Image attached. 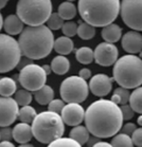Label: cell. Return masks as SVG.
Here are the masks:
<instances>
[{"instance_id":"obj_41","label":"cell","mask_w":142,"mask_h":147,"mask_svg":"<svg viewBox=\"0 0 142 147\" xmlns=\"http://www.w3.org/2000/svg\"><path fill=\"white\" fill-rule=\"evenodd\" d=\"M99 141H100V138L95 137V136H93V138H89V140H88V142H87L88 146H95Z\"/></svg>"},{"instance_id":"obj_28","label":"cell","mask_w":142,"mask_h":147,"mask_svg":"<svg viewBox=\"0 0 142 147\" xmlns=\"http://www.w3.org/2000/svg\"><path fill=\"white\" fill-rule=\"evenodd\" d=\"M37 113H36L35 109L29 105L21 106L19 112H18V119L20 120V122H24V123H32Z\"/></svg>"},{"instance_id":"obj_1","label":"cell","mask_w":142,"mask_h":147,"mask_svg":"<svg viewBox=\"0 0 142 147\" xmlns=\"http://www.w3.org/2000/svg\"><path fill=\"white\" fill-rule=\"evenodd\" d=\"M121 107L112 100H98L85 112V125L90 134L100 139L114 137L123 125Z\"/></svg>"},{"instance_id":"obj_24","label":"cell","mask_w":142,"mask_h":147,"mask_svg":"<svg viewBox=\"0 0 142 147\" xmlns=\"http://www.w3.org/2000/svg\"><path fill=\"white\" fill-rule=\"evenodd\" d=\"M16 83L11 77L0 78V95L1 96H11L16 92Z\"/></svg>"},{"instance_id":"obj_26","label":"cell","mask_w":142,"mask_h":147,"mask_svg":"<svg viewBox=\"0 0 142 147\" xmlns=\"http://www.w3.org/2000/svg\"><path fill=\"white\" fill-rule=\"evenodd\" d=\"M129 105L135 110V112L139 114H142V87L135 88V90L131 93L129 97Z\"/></svg>"},{"instance_id":"obj_46","label":"cell","mask_w":142,"mask_h":147,"mask_svg":"<svg viewBox=\"0 0 142 147\" xmlns=\"http://www.w3.org/2000/svg\"><path fill=\"white\" fill-rule=\"evenodd\" d=\"M7 2H9V0H0V10H2L3 7H5Z\"/></svg>"},{"instance_id":"obj_8","label":"cell","mask_w":142,"mask_h":147,"mask_svg":"<svg viewBox=\"0 0 142 147\" xmlns=\"http://www.w3.org/2000/svg\"><path fill=\"white\" fill-rule=\"evenodd\" d=\"M89 86L86 80L78 76H70L63 80L60 87L62 100L66 103L81 104L86 100L89 93Z\"/></svg>"},{"instance_id":"obj_34","label":"cell","mask_w":142,"mask_h":147,"mask_svg":"<svg viewBox=\"0 0 142 147\" xmlns=\"http://www.w3.org/2000/svg\"><path fill=\"white\" fill-rule=\"evenodd\" d=\"M65 107V100H53L48 104V109L50 111H54L56 113L61 114L63 108Z\"/></svg>"},{"instance_id":"obj_4","label":"cell","mask_w":142,"mask_h":147,"mask_svg":"<svg viewBox=\"0 0 142 147\" xmlns=\"http://www.w3.org/2000/svg\"><path fill=\"white\" fill-rule=\"evenodd\" d=\"M34 138L43 144H49L65 132V122L62 115L54 111H44L38 113L32 122Z\"/></svg>"},{"instance_id":"obj_18","label":"cell","mask_w":142,"mask_h":147,"mask_svg":"<svg viewBox=\"0 0 142 147\" xmlns=\"http://www.w3.org/2000/svg\"><path fill=\"white\" fill-rule=\"evenodd\" d=\"M102 38L107 41L116 44L117 41L122 38V29L116 24H109L107 26L103 27V30L101 32Z\"/></svg>"},{"instance_id":"obj_22","label":"cell","mask_w":142,"mask_h":147,"mask_svg":"<svg viewBox=\"0 0 142 147\" xmlns=\"http://www.w3.org/2000/svg\"><path fill=\"white\" fill-rule=\"evenodd\" d=\"M89 134H90V131L88 130V128L86 126H81V125H76V126H73V128L71 129L70 134V138L72 139H74L76 142L82 145H84V144H87L88 140H89Z\"/></svg>"},{"instance_id":"obj_12","label":"cell","mask_w":142,"mask_h":147,"mask_svg":"<svg viewBox=\"0 0 142 147\" xmlns=\"http://www.w3.org/2000/svg\"><path fill=\"white\" fill-rule=\"evenodd\" d=\"M18 104L15 98L0 96V127L10 126L18 117Z\"/></svg>"},{"instance_id":"obj_47","label":"cell","mask_w":142,"mask_h":147,"mask_svg":"<svg viewBox=\"0 0 142 147\" xmlns=\"http://www.w3.org/2000/svg\"><path fill=\"white\" fill-rule=\"evenodd\" d=\"M2 27H3V19H2V15L0 13V31H1Z\"/></svg>"},{"instance_id":"obj_25","label":"cell","mask_w":142,"mask_h":147,"mask_svg":"<svg viewBox=\"0 0 142 147\" xmlns=\"http://www.w3.org/2000/svg\"><path fill=\"white\" fill-rule=\"evenodd\" d=\"M76 12V7L72 3V1H65L60 4L57 13L64 18V20H71L75 17Z\"/></svg>"},{"instance_id":"obj_27","label":"cell","mask_w":142,"mask_h":147,"mask_svg":"<svg viewBox=\"0 0 142 147\" xmlns=\"http://www.w3.org/2000/svg\"><path fill=\"white\" fill-rule=\"evenodd\" d=\"M78 35L80 38L85 40L91 39L93 38L95 35V27H93L92 24H88L86 21L82 22L80 21L78 22Z\"/></svg>"},{"instance_id":"obj_16","label":"cell","mask_w":142,"mask_h":147,"mask_svg":"<svg viewBox=\"0 0 142 147\" xmlns=\"http://www.w3.org/2000/svg\"><path fill=\"white\" fill-rule=\"evenodd\" d=\"M33 137L32 126H30L29 123L20 122L19 124L15 125V127L13 128V139L19 145L29 143Z\"/></svg>"},{"instance_id":"obj_3","label":"cell","mask_w":142,"mask_h":147,"mask_svg":"<svg viewBox=\"0 0 142 147\" xmlns=\"http://www.w3.org/2000/svg\"><path fill=\"white\" fill-rule=\"evenodd\" d=\"M78 9L84 21L103 28L117 19L121 2L120 0H78Z\"/></svg>"},{"instance_id":"obj_19","label":"cell","mask_w":142,"mask_h":147,"mask_svg":"<svg viewBox=\"0 0 142 147\" xmlns=\"http://www.w3.org/2000/svg\"><path fill=\"white\" fill-rule=\"evenodd\" d=\"M51 69L52 72H54L57 75H64L69 71L70 69V61L67 57H65V55H58L55 56L52 61H51Z\"/></svg>"},{"instance_id":"obj_23","label":"cell","mask_w":142,"mask_h":147,"mask_svg":"<svg viewBox=\"0 0 142 147\" xmlns=\"http://www.w3.org/2000/svg\"><path fill=\"white\" fill-rule=\"evenodd\" d=\"M75 58L80 64H91L95 59V51H92L89 47H81L75 52Z\"/></svg>"},{"instance_id":"obj_40","label":"cell","mask_w":142,"mask_h":147,"mask_svg":"<svg viewBox=\"0 0 142 147\" xmlns=\"http://www.w3.org/2000/svg\"><path fill=\"white\" fill-rule=\"evenodd\" d=\"M78 75L82 77V78H84V80H89L90 77H91V71L89 70V69H87V68H83V69H81L80 70V72H78Z\"/></svg>"},{"instance_id":"obj_9","label":"cell","mask_w":142,"mask_h":147,"mask_svg":"<svg viewBox=\"0 0 142 147\" xmlns=\"http://www.w3.org/2000/svg\"><path fill=\"white\" fill-rule=\"evenodd\" d=\"M46 71L43 66L29 64L21 68L19 74V83L21 86L29 91H36L46 85L47 82Z\"/></svg>"},{"instance_id":"obj_15","label":"cell","mask_w":142,"mask_h":147,"mask_svg":"<svg viewBox=\"0 0 142 147\" xmlns=\"http://www.w3.org/2000/svg\"><path fill=\"white\" fill-rule=\"evenodd\" d=\"M122 48L129 54H137L142 51V34L140 31L132 30L121 38Z\"/></svg>"},{"instance_id":"obj_31","label":"cell","mask_w":142,"mask_h":147,"mask_svg":"<svg viewBox=\"0 0 142 147\" xmlns=\"http://www.w3.org/2000/svg\"><path fill=\"white\" fill-rule=\"evenodd\" d=\"M32 94L29 92L27 89H22V90H18L15 92V100L19 106H26V105H30L32 102Z\"/></svg>"},{"instance_id":"obj_36","label":"cell","mask_w":142,"mask_h":147,"mask_svg":"<svg viewBox=\"0 0 142 147\" xmlns=\"http://www.w3.org/2000/svg\"><path fill=\"white\" fill-rule=\"evenodd\" d=\"M121 110H122V114H123V117L124 120L128 121L134 117V114H135V110L132 108L131 105H127V104H124V105H121Z\"/></svg>"},{"instance_id":"obj_32","label":"cell","mask_w":142,"mask_h":147,"mask_svg":"<svg viewBox=\"0 0 142 147\" xmlns=\"http://www.w3.org/2000/svg\"><path fill=\"white\" fill-rule=\"evenodd\" d=\"M64 18L60 15L58 13H52L50 15V17L47 20L48 27L50 28L52 31L60 30L64 26Z\"/></svg>"},{"instance_id":"obj_17","label":"cell","mask_w":142,"mask_h":147,"mask_svg":"<svg viewBox=\"0 0 142 147\" xmlns=\"http://www.w3.org/2000/svg\"><path fill=\"white\" fill-rule=\"evenodd\" d=\"M3 29L9 35H18L24 30V21L17 14H11L3 20Z\"/></svg>"},{"instance_id":"obj_2","label":"cell","mask_w":142,"mask_h":147,"mask_svg":"<svg viewBox=\"0 0 142 147\" xmlns=\"http://www.w3.org/2000/svg\"><path fill=\"white\" fill-rule=\"evenodd\" d=\"M24 57L38 60L47 57L54 48V36L49 27L28 26L22 30L18 39Z\"/></svg>"},{"instance_id":"obj_33","label":"cell","mask_w":142,"mask_h":147,"mask_svg":"<svg viewBox=\"0 0 142 147\" xmlns=\"http://www.w3.org/2000/svg\"><path fill=\"white\" fill-rule=\"evenodd\" d=\"M78 24L74 21H67L65 22L63 28H62V31L64 35L68 37H73L75 35H78Z\"/></svg>"},{"instance_id":"obj_30","label":"cell","mask_w":142,"mask_h":147,"mask_svg":"<svg viewBox=\"0 0 142 147\" xmlns=\"http://www.w3.org/2000/svg\"><path fill=\"white\" fill-rule=\"evenodd\" d=\"M49 146L51 147H64V146H67V147H80L81 146V144L76 142L74 139H72V138H58L56 140H54L53 142H51L49 144Z\"/></svg>"},{"instance_id":"obj_14","label":"cell","mask_w":142,"mask_h":147,"mask_svg":"<svg viewBox=\"0 0 142 147\" xmlns=\"http://www.w3.org/2000/svg\"><path fill=\"white\" fill-rule=\"evenodd\" d=\"M85 112L84 108L78 103H68L63 108L61 115L66 125L76 126L85 120Z\"/></svg>"},{"instance_id":"obj_45","label":"cell","mask_w":142,"mask_h":147,"mask_svg":"<svg viewBox=\"0 0 142 147\" xmlns=\"http://www.w3.org/2000/svg\"><path fill=\"white\" fill-rule=\"evenodd\" d=\"M43 68H44V70L46 71V73H47V74H50L51 72H52L51 66H48V65H44V66H43Z\"/></svg>"},{"instance_id":"obj_42","label":"cell","mask_w":142,"mask_h":147,"mask_svg":"<svg viewBox=\"0 0 142 147\" xmlns=\"http://www.w3.org/2000/svg\"><path fill=\"white\" fill-rule=\"evenodd\" d=\"M0 147H14V144L11 141L3 140L0 141Z\"/></svg>"},{"instance_id":"obj_48","label":"cell","mask_w":142,"mask_h":147,"mask_svg":"<svg viewBox=\"0 0 142 147\" xmlns=\"http://www.w3.org/2000/svg\"><path fill=\"white\" fill-rule=\"evenodd\" d=\"M137 123H138V125L142 126V114H140V117H138V120H137Z\"/></svg>"},{"instance_id":"obj_44","label":"cell","mask_w":142,"mask_h":147,"mask_svg":"<svg viewBox=\"0 0 142 147\" xmlns=\"http://www.w3.org/2000/svg\"><path fill=\"white\" fill-rule=\"evenodd\" d=\"M95 146V147H110V146H112V143H107V142H102V141H99Z\"/></svg>"},{"instance_id":"obj_11","label":"cell","mask_w":142,"mask_h":147,"mask_svg":"<svg viewBox=\"0 0 142 147\" xmlns=\"http://www.w3.org/2000/svg\"><path fill=\"white\" fill-rule=\"evenodd\" d=\"M119 51L118 48L112 42H101L97 46L95 50V63L102 67H109L115 65L118 60Z\"/></svg>"},{"instance_id":"obj_6","label":"cell","mask_w":142,"mask_h":147,"mask_svg":"<svg viewBox=\"0 0 142 147\" xmlns=\"http://www.w3.org/2000/svg\"><path fill=\"white\" fill-rule=\"evenodd\" d=\"M16 13L27 26H41L52 14L51 0H18Z\"/></svg>"},{"instance_id":"obj_39","label":"cell","mask_w":142,"mask_h":147,"mask_svg":"<svg viewBox=\"0 0 142 147\" xmlns=\"http://www.w3.org/2000/svg\"><path fill=\"white\" fill-rule=\"evenodd\" d=\"M121 129H122V132L132 136L133 132L137 129V127H136V125L134 123H127V124H125L124 126H122Z\"/></svg>"},{"instance_id":"obj_21","label":"cell","mask_w":142,"mask_h":147,"mask_svg":"<svg viewBox=\"0 0 142 147\" xmlns=\"http://www.w3.org/2000/svg\"><path fill=\"white\" fill-rule=\"evenodd\" d=\"M34 98L39 105H43V106L48 105L54 98V91L50 86L45 85L38 90L34 91Z\"/></svg>"},{"instance_id":"obj_38","label":"cell","mask_w":142,"mask_h":147,"mask_svg":"<svg viewBox=\"0 0 142 147\" xmlns=\"http://www.w3.org/2000/svg\"><path fill=\"white\" fill-rule=\"evenodd\" d=\"M12 138H13V130L9 126L1 127V129H0V141H3V140L11 141Z\"/></svg>"},{"instance_id":"obj_10","label":"cell","mask_w":142,"mask_h":147,"mask_svg":"<svg viewBox=\"0 0 142 147\" xmlns=\"http://www.w3.org/2000/svg\"><path fill=\"white\" fill-rule=\"evenodd\" d=\"M120 14L127 27L142 31V0H122Z\"/></svg>"},{"instance_id":"obj_20","label":"cell","mask_w":142,"mask_h":147,"mask_svg":"<svg viewBox=\"0 0 142 147\" xmlns=\"http://www.w3.org/2000/svg\"><path fill=\"white\" fill-rule=\"evenodd\" d=\"M74 49V44L71 40L70 37L61 36L57 39L54 40V50L61 55H68Z\"/></svg>"},{"instance_id":"obj_49","label":"cell","mask_w":142,"mask_h":147,"mask_svg":"<svg viewBox=\"0 0 142 147\" xmlns=\"http://www.w3.org/2000/svg\"><path fill=\"white\" fill-rule=\"evenodd\" d=\"M67 1H75V0H67Z\"/></svg>"},{"instance_id":"obj_7","label":"cell","mask_w":142,"mask_h":147,"mask_svg":"<svg viewBox=\"0 0 142 147\" xmlns=\"http://www.w3.org/2000/svg\"><path fill=\"white\" fill-rule=\"evenodd\" d=\"M19 42L12 35L0 34V73L10 72L19 65L22 58Z\"/></svg>"},{"instance_id":"obj_43","label":"cell","mask_w":142,"mask_h":147,"mask_svg":"<svg viewBox=\"0 0 142 147\" xmlns=\"http://www.w3.org/2000/svg\"><path fill=\"white\" fill-rule=\"evenodd\" d=\"M110 100H112V102H115L116 104H118V105H120V104H121V97H120V95H119V94L115 93V92H114V94H112V98H110Z\"/></svg>"},{"instance_id":"obj_37","label":"cell","mask_w":142,"mask_h":147,"mask_svg":"<svg viewBox=\"0 0 142 147\" xmlns=\"http://www.w3.org/2000/svg\"><path fill=\"white\" fill-rule=\"evenodd\" d=\"M133 143L134 145L138 147H142V126L140 128H137L132 134Z\"/></svg>"},{"instance_id":"obj_5","label":"cell","mask_w":142,"mask_h":147,"mask_svg":"<svg viewBox=\"0 0 142 147\" xmlns=\"http://www.w3.org/2000/svg\"><path fill=\"white\" fill-rule=\"evenodd\" d=\"M114 80L121 87L135 89L142 85V59L135 54H127L115 63Z\"/></svg>"},{"instance_id":"obj_13","label":"cell","mask_w":142,"mask_h":147,"mask_svg":"<svg viewBox=\"0 0 142 147\" xmlns=\"http://www.w3.org/2000/svg\"><path fill=\"white\" fill-rule=\"evenodd\" d=\"M112 80H115L114 77L110 78L106 74H95V76L91 77V80L89 82V89L91 91V93L95 96H106V95H108L112 89Z\"/></svg>"},{"instance_id":"obj_35","label":"cell","mask_w":142,"mask_h":147,"mask_svg":"<svg viewBox=\"0 0 142 147\" xmlns=\"http://www.w3.org/2000/svg\"><path fill=\"white\" fill-rule=\"evenodd\" d=\"M115 93L119 94L120 97H121V104L120 105H124V104H127L129 102V97H131V92L128 91L127 88H124V87H120L117 88L115 91H114Z\"/></svg>"},{"instance_id":"obj_29","label":"cell","mask_w":142,"mask_h":147,"mask_svg":"<svg viewBox=\"0 0 142 147\" xmlns=\"http://www.w3.org/2000/svg\"><path fill=\"white\" fill-rule=\"evenodd\" d=\"M112 145L115 147H132L134 143H133V139L129 137V134L122 132V134L114 136L112 140Z\"/></svg>"}]
</instances>
